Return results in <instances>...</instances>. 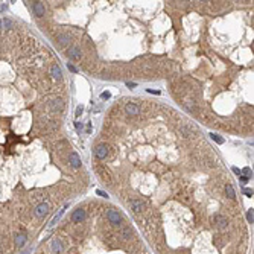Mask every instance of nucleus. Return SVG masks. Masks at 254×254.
<instances>
[{
  "label": "nucleus",
  "mask_w": 254,
  "mask_h": 254,
  "mask_svg": "<svg viewBox=\"0 0 254 254\" xmlns=\"http://www.w3.org/2000/svg\"><path fill=\"white\" fill-rule=\"evenodd\" d=\"M107 218H108V221L111 222V224H114V225H120V222H122V216H120V213L117 212V210H108L107 213Z\"/></svg>",
  "instance_id": "obj_1"
},
{
  "label": "nucleus",
  "mask_w": 254,
  "mask_h": 254,
  "mask_svg": "<svg viewBox=\"0 0 254 254\" xmlns=\"http://www.w3.org/2000/svg\"><path fill=\"white\" fill-rule=\"evenodd\" d=\"M49 210H50V207H49V204L47 203H41V204H38L37 207H35V216L37 218H44L47 213H49Z\"/></svg>",
  "instance_id": "obj_2"
},
{
  "label": "nucleus",
  "mask_w": 254,
  "mask_h": 254,
  "mask_svg": "<svg viewBox=\"0 0 254 254\" xmlns=\"http://www.w3.org/2000/svg\"><path fill=\"white\" fill-rule=\"evenodd\" d=\"M129 206H131V210L135 213V214H138V213H142L145 210V204H143L140 199H131V201H129Z\"/></svg>",
  "instance_id": "obj_3"
},
{
  "label": "nucleus",
  "mask_w": 254,
  "mask_h": 254,
  "mask_svg": "<svg viewBox=\"0 0 254 254\" xmlns=\"http://www.w3.org/2000/svg\"><path fill=\"white\" fill-rule=\"evenodd\" d=\"M214 224H216V227L219 230H225L227 225H228V221H227L225 216H222V214L218 213V214H214Z\"/></svg>",
  "instance_id": "obj_4"
},
{
  "label": "nucleus",
  "mask_w": 254,
  "mask_h": 254,
  "mask_svg": "<svg viewBox=\"0 0 254 254\" xmlns=\"http://www.w3.org/2000/svg\"><path fill=\"white\" fill-rule=\"evenodd\" d=\"M94 154H96L97 158L104 160V158L108 155V146H107V145H97L96 149H94Z\"/></svg>",
  "instance_id": "obj_5"
},
{
  "label": "nucleus",
  "mask_w": 254,
  "mask_h": 254,
  "mask_svg": "<svg viewBox=\"0 0 254 254\" xmlns=\"http://www.w3.org/2000/svg\"><path fill=\"white\" fill-rule=\"evenodd\" d=\"M84 219H85V210L84 209H78V210H75V213L72 214V221L76 222V224L82 222Z\"/></svg>",
  "instance_id": "obj_6"
},
{
  "label": "nucleus",
  "mask_w": 254,
  "mask_h": 254,
  "mask_svg": "<svg viewBox=\"0 0 254 254\" xmlns=\"http://www.w3.org/2000/svg\"><path fill=\"white\" fill-rule=\"evenodd\" d=\"M26 241H28V236H26L25 233H18V234H15V239H14V244H15V247L21 248V247H25Z\"/></svg>",
  "instance_id": "obj_7"
},
{
  "label": "nucleus",
  "mask_w": 254,
  "mask_h": 254,
  "mask_svg": "<svg viewBox=\"0 0 254 254\" xmlns=\"http://www.w3.org/2000/svg\"><path fill=\"white\" fill-rule=\"evenodd\" d=\"M69 161H70V165L73 166V168H81V158H79V155L76 154V152H70V155H69Z\"/></svg>",
  "instance_id": "obj_8"
},
{
  "label": "nucleus",
  "mask_w": 254,
  "mask_h": 254,
  "mask_svg": "<svg viewBox=\"0 0 254 254\" xmlns=\"http://www.w3.org/2000/svg\"><path fill=\"white\" fill-rule=\"evenodd\" d=\"M32 9H34V12H35L37 17H43L44 15V5H43L41 2H34Z\"/></svg>",
  "instance_id": "obj_9"
},
{
  "label": "nucleus",
  "mask_w": 254,
  "mask_h": 254,
  "mask_svg": "<svg viewBox=\"0 0 254 254\" xmlns=\"http://www.w3.org/2000/svg\"><path fill=\"white\" fill-rule=\"evenodd\" d=\"M67 53H69V58H70V59H73V61L81 59V50H79L78 47H70Z\"/></svg>",
  "instance_id": "obj_10"
},
{
  "label": "nucleus",
  "mask_w": 254,
  "mask_h": 254,
  "mask_svg": "<svg viewBox=\"0 0 254 254\" xmlns=\"http://www.w3.org/2000/svg\"><path fill=\"white\" fill-rule=\"evenodd\" d=\"M50 105H52V110L56 111V113H61V111L64 110V102H63L61 99H53V100L50 102Z\"/></svg>",
  "instance_id": "obj_11"
},
{
  "label": "nucleus",
  "mask_w": 254,
  "mask_h": 254,
  "mask_svg": "<svg viewBox=\"0 0 254 254\" xmlns=\"http://www.w3.org/2000/svg\"><path fill=\"white\" fill-rule=\"evenodd\" d=\"M50 73H52V78H53V79H56V81H59V79H61V76H63L61 69H59V66H58V64H53V66L50 67Z\"/></svg>",
  "instance_id": "obj_12"
},
{
  "label": "nucleus",
  "mask_w": 254,
  "mask_h": 254,
  "mask_svg": "<svg viewBox=\"0 0 254 254\" xmlns=\"http://www.w3.org/2000/svg\"><path fill=\"white\" fill-rule=\"evenodd\" d=\"M125 111H127L128 114H131V116H137V114L140 113V108H138V105H135V104H127Z\"/></svg>",
  "instance_id": "obj_13"
},
{
  "label": "nucleus",
  "mask_w": 254,
  "mask_h": 254,
  "mask_svg": "<svg viewBox=\"0 0 254 254\" xmlns=\"http://www.w3.org/2000/svg\"><path fill=\"white\" fill-rule=\"evenodd\" d=\"M50 247H52V251L56 254H59L63 251V244H61L59 239H53V241L50 242Z\"/></svg>",
  "instance_id": "obj_14"
},
{
  "label": "nucleus",
  "mask_w": 254,
  "mask_h": 254,
  "mask_svg": "<svg viewBox=\"0 0 254 254\" xmlns=\"http://www.w3.org/2000/svg\"><path fill=\"white\" fill-rule=\"evenodd\" d=\"M225 193H227V196H228L230 199H234V198H236V193H234V190H233V187H231L230 184L225 186Z\"/></svg>",
  "instance_id": "obj_15"
},
{
  "label": "nucleus",
  "mask_w": 254,
  "mask_h": 254,
  "mask_svg": "<svg viewBox=\"0 0 254 254\" xmlns=\"http://www.w3.org/2000/svg\"><path fill=\"white\" fill-rule=\"evenodd\" d=\"M131 233H132V231H131V228H129V227H123V228H122V231H120V234H122V237H123V239H129V237H131Z\"/></svg>",
  "instance_id": "obj_16"
},
{
  "label": "nucleus",
  "mask_w": 254,
  "mask_h": 254,
  "mask_svg": "<svg viewBox=\"0 0 254 254\" xmlns=\"http://www.w3.org/2000/svg\"><path fill=\"white\" fill-rule=\"evenodd\" d=\"M56 38H58V43H59V44H63V46L69 44V41H70V38H69L67 35H63V34H61V35H58Z\"/></svg>",
  "instance_id": "obj_17"
},
{
  "label": "nucleus",
  "mask_w": 254,
  "mask_h": 254,
  "mask_svg": "<svg viewBox=\"0 0 254 254\" xmlns=\"http://www.w3.org/2000/svg\"><path fill=\"white\" fill-rule=\"evenodd\" d=\"M99 173H100V178L104 180V181H107V183H111V178H110V175H108V172L104 169H99Z\"/></svg>",
  "instance_id": "obj_18"
},
{
  "label": "nucleus",
  "mask_w": 254,
  "mask_h": 254,
  "mask_svg": "<svg viewBox=\"0 0 254 254\" xmlns=\"http://www.w3.org/2000/svg\"><path fill=\"white\" fill-rule=\"evenodd\" d=\"M184 107H186L187 110H195V102H193L192 99H189V100L184 102Z\"/></svg>",
  "instance_id": "obj_19"
},
{
  "label": "nucleus",
  "mask_w": 254,
  "mask_h": 254,
  "mask_svg": "<svg viewBox=\"0 0 254 254\" xmlns=\"http://www.w3.org/2000/svg\"><path fill=\"white\" fill-rule=\"evenodd\" d=\"M242 172H244V176H245L247 180H248V178H251V175H253V172H251V169H250V168H245V169L242 170Z\"/></svg>",
  "instance_id": "obj_20"
},
{
  "label": "nucleus",
  "mask_w": 254,
  "mask_h": 254,
  "mask_svg": "<svg viewBox=\"0 0 254 254\" xmlns=\"http://www.w3.org/2000/svg\"><path fill=\"white\" fill-rule=\"evenodd\" d=\"M210 137H212V138L214 140V142H218L219 145H222V143H224V138H221L219 135H214V134H210Z\"/></svg>",
  "instance_id": "obj_21"
},
{
  "label": "nucleus",
  "mask_w": 254,
  "mask_h": 254,
  "mask_svg": "<svg viewBox=\"0 0 254 254\" xmlns=\"http://www.w3.org/2000/svg\"><path fill=\"white\" fill-rule=\"evenodd\" d=\"M111 97V93L110 91H104V93H100V99H110Z\"/></svg>",
  "instance_id": "obj_22"
},
{
  "label": "nucleus",
  "mask_w": 254,
  "mask_h": 254,
  "mask_svg": "<svg viewBox=\"0 0 254 254\" xmlns=\"http://www.w3.org/2000/svg\"><path fill=\"white\" fill-rule=\"evenodd\" d=\"M3 25H5V28H6V29H9V28L12 26V21H11V20H8V18H5V20H3Z\"/></svg>",
  "instance_id": "obj_23"
},
{
  "label": "nucleus",
  "mask_w": 254,
  "mask_h": 254,
  "mask_svg": "<svg viewBox=\"0 0 254 254\" xmlns=\"http://www.w3.org/2000/svg\"><path fill=\"white\" fill-rule=\"evenodd\" d=\"M247 219H248V222H253V219H254L253 210H248V213H247Z\"/></svg>",
  "instance_id": "obj_24"
},
{
  "label": "nucleus",
  "mask_w": 254,
  "mask_h": 254,
  "mask_svg": "<svg viewBox=\"0 0 254 254\" xmlns=\"http://www.w3.org/2000/svg\"><path fill=\"white\" fill-rule=\"evenodd\" d=\"M67 67H69V70H70V72H73V73H78V69H76L75 66H72V64H67Z\"/></svg>",
  "instance_id": "obj_25"
},
{
  "label": "nucleus",
  "mask_w": 254,
  "mask_h": 254,
  "mask_svg": "<svg viewBox=\"0 0 254 254\" xmlns=\"http://www.w3.org/2000/svg\"><path fill=\"white\" fill-rule=\"evenodd\" d=\"M96 193L99 195V196H104V198H108V195L104 192V190H96Z\"/></svg>",
  "instance_id": "obj_26"
},
{
  "label": "nucleus",
  "mask_w": 254,
  "mask_h": 254,
  "mask_svg": "<svg viewBox=\"0 0 254 254\" xmlns=\"http://www.w3.org/2000/svg\"><path fill=\"white\" fill-rule=\"evenodd\" d=\"M75 127H76V131H78V132H81V131H82V125H81L79 122H76V123H75Z\"/></svg>",
  "instance_id": "obj_27"
},
{
  "label": "nucleus",
  "mask_w": 254,
  "mask_h": 254,
  "mask_svg": "<svg viewBox=\"0 0 254 254\" xmlns=\"http://www.w3.org/2000/svg\"><path fill=\"white\" fill-rule=\"evenodd\" d=\"M82 110H84V108H82V107H81V105H79V107H78V108H76V116H79V114H81V113H82Z\"/></svg>",
  "instance_id": "obj_28"
},
{
  "label": "nucleus",
  "mask_w": 254,
  "mask_h": 254,
  "mask_svg": "<svg viewBox=\"0 0 254 254\" xmlns=\"http://www.w3.org/2000/svg\"><path fill=\"white\" fill-rule=\"evenodd\" d=\"M245 193H247L248 196H253V190H250V189H245Z\"/></svg>",
  "instance_id": "obj_29"
},
{
  "label": "nucleus",
  "mask_w": 254,
  "mask_h": 254,
  "mask_svg": "<svg viewBox=\"0 0 254 254\" xmlns=\"http://www.w3.org/2000/svg\"><path fill=\"white\" fill-rule=\"evenodd\" d=\"M127 85H128V87H131V88H132V87H135V84H134V82H127Z\"/></svg>",
  "instance_id": "obj_30"
},
{
  "label": "nucleus",
  "mask_w": 254,
  "mask_h": 254,
  "mask_svg": "<svg viewBox=\"0 0 254 254\" xmlns=\"http://www.w3.org/2000/svg\"><path fill=\"white\" fill-rule=\"evenodd\" d=\"M233 170H234V172H236V173H237V175H241V170L237 169V168H233Z\"/></svg>",
  "instance_id": "obj_31"
},
{
  "label": "nucleus",
  "mask_w": 254,
  "mask_h": 254,
  "mask_svg": "<svg viewBox=\"0 0 254 254\" xmlns=\"http://www.w3.org/2000/svg\"><path fill=\"white\" fill-rule=\"evenodd\" d=\"M241 181H242V183H247V181H248V180H247V178H245V176H241Z\"/></svg>",
  "instance_id": "obj_32"
},
{
  "label": "nucleus",
  "mask_w": 254,
  "mask_h": 254,
  "mask_svg": "<svg viewBox=\"0 0 254 254\" xmlns=\"http://www.w3.org/2000/svg\"><path fill=\"white\" fill-rule=\"evenodd\" d=\"M0 26H2V21H0Z\"/></svg>",
  "instance_id": "obj_33"
}]
</instances>
